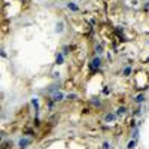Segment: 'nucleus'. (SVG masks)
<instances>
[{"instance_id":"obj_2","label":"nucleus","mask_w":149,"mask_h":149,"mask_svg":"<svg viewBox=\"0 0 149 149\" xmlns=\"http://www.w3.org/2000/svg\"><path fill=\"white\" fill-rule=\"evenodd\" d=\"M100 66V58H94L91 61V69H97Z\"/></svg>"},{"instance_id":"obj_4","label":"nucleus","mask_w":149,"mask_h":149,"mask_svg":"<svg viewBox=\"0 0 149 149\" xmlns=\"http://www.w3.org/2000/svg\"><path fill=\"white\" fill-rule=\"evenodd\" d=\"M115 118H116L115 115H112V113H107V115L104 116V121H106V122H110V121H115Z\"/></svg>"},{"instance_id":"obj_6","label":"nucleus","mask_w":149,"mask_h":149,"mask_svg":"<svg viewBox=\"0 0 149 149\" xmlns=\"http://www.w3.org/2000/svg\"><path fill=\"white\" fill-rule=\"evenodd\" d=\"M143 100H145V97H143V95H142V94H140V95H137V97H136V101H137V103H142V101H143Z\"/></svg>"},{"instance_id":"obj_5","label":"nucleus","mask_w":149,"mask_h":149,"mask_svg":"<svg viewBox=\"0 0 149 149\" xmlns=\"http://www.w3.org/2000/svg\"><path fill=\"white\" fill-rule=\"evenodd\" d=\"M67 6H69V9H72V11H78V9H79V6L75 5V3H69Z\"/></svg>"},{"instance_id":"obj_1","label":"nucleus","mask_w":149,"mask_h":149,"mask_svg":"<svg viewBox=\"0 0 149 149\" xmlns=\"http://www.w3.org/2000/svg\"><path fill=\"white\" fill-rule=\"evenodd\" d=\"M30 145V139H20V146L21 148H26Z\"/></svg>"},{"instance_id":"obj_3","label":"nucleus","mask_w":149,"mask_h":149,"mask_svg":"<svg viewBox=\"0 0 149 149\" xmlns=\"http://www.w3.org/2000/svg\"><path fill=\"white\" fill-rule=\"evenodd\" d=\"M52 100H54V101H61V100H63V94H61V92H55V94L52 95Z\"/></svg>"},{"instance_id":"obj_10","label":"nucleus","mask_w":149,"mask_h":149,"mask_svg":"<svg viewBox=\"0 0 149 149\" xmlns=\"http://www.w3.org/2000/svg\"><path fill=\"white\" fill-rule=\"evenodd\" d=\"M119 115H124V113H125V109H124V107H121V109H119V112H118Z\"/></svg>"},{"instance_id":"obj_13","label":"nucleus","mask_w":149,"mask_h":149,"mask_svg":"<svg viewBox=\"0 0 149 149\" xmlns=\"http://www.w3.org/2000/svg\"><path fill=\"white\" fill-rule=\"evenodd\" d=\"M57 30H58V31H61V30H63V24H58V29H57Z\"/></svg>"},{"instance_id":"obj_12","label":"nucleus","mask_w":149,"mask_h":149,"mask_svg":"<svg viewBox=\"0 0 149 149\" xmlns=\"http://www.w3.org/2000/svg\"><path fill=\"white\" fill-rule=\"evenodd\" d=\"M67 98H70V100H73V98H76V95H75V94H70V95H69Z\"/></svg>"},{"instance_id":"obj_7","label":"nucleus","mask_w":149,"mask_h":149,"mask_svg":"<svg viewBox=\"0 0 149 149\" xmlns=\"http://www.w3.org/2000/svg\"><path fill=\"white\" fill-rule=\"evenodd\" d=\"M57 64H63V55L61 54L57 55Z\"/></svg>"},{"instance_id":"obj_8","label":"nucleus","mask_w":149,"mask_h":149,"mask_svg":"<svg viewBox=\"0 0 149 149\" xmlns=\"http://www.w3.org/2000/svg\"><path fill=\"white\" fill-rule=\"evenodd\" d=\"M130 73H131V67H125V70H124V75H125V76H128Z\"/></svg>"},{"instance_id":"obj_11","label":"nucleus","mask_w":149,"mask_h":149,"mask_svg":"<svg viewBox=\"0 0 149 149\" xmlns=\"http://www.w3.org/2000/svg\"><path fill=\"white\" fill-rule=\"evenodd\" d=\"M103 149H109V143H107V142L103 143Z\"/></svg>"},{"instance_id":"obj_9","label":"nucleus","mask_w":149,"mask_h":149,"mask_svg":"<svg viewBox=\"0 0 149 149\" xmlns=\"http://www.w3.org/2000/svg\"><path fill=\"white\" fill-rule=\"evenodd\" d=\"M134 145H136V142H134V140H131V142L127 145V148H128V149H133V148H134Z\"/></svg>"}]
</instances>
